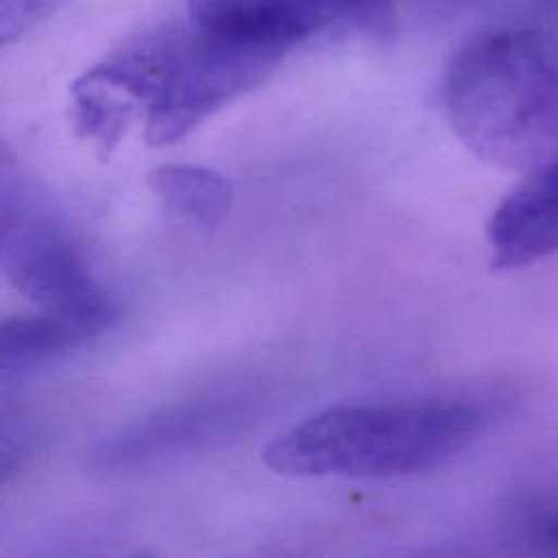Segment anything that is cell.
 Segmentation results:
<instances>
[{
    "label": "cell",
    "mask_w": 558,
    "mask_h": 558,
    "mask_svg": "<svg viewBox=\"0 0 558 558\" xmlns=\"http://www.w3.org/2000/svg\"><path fill=\"white\" fill-rule=\"evenodd\" d=\"M495 397L336 405L277 434L264 464L288 477L388 480L436 469L497 414Z\"/></svg>",
    "instance_id": "1"
},
{
    "label": "cell",
    "mask_w": 558,
    "mask_h": 558,
    "mask_svg": "<svg viewBox=\"0 0 558 558\" xmlns=\"http://www.w3.org/2000/svg\"><path fill=\"white\" fill-rule=\"evenodd\" d=\"M447 118L480 159L527 172L558 157V41L527 26L471 37L442 81Z\"/></svg>",
    "instance_id": "2"
},
{
    "label": "cell",
    "mask_w": 558,
    "mask_h": 558,
    "mask_svg": "<svg viewBox=\"0 0 558 558\" xmlns=\"http://www.w3.org/2000/svg\"><path fill=\"white\" fill-rule=\"evenodd\" d=\"M288 50L194 22L146 28L83 76L146 120L153 146L170 144L262 83Z\"/></svg>",
    "instance_id": "3"
},
{
    "label": "cell",
    "mask_w": 558,
    "mask_h": 558,
    "mask_svg": "<svg viewBox=\"0 0 558 558\" xmlns=\"http://www.w3.org/2000/svg\"><path fill=\"white\" fill-rule=\"evenodd\" d=\"M0 259L9 283L39 310L116 320V305L94 281L78 248L54 216L20 181L2 179Z\"/></svg>",
    "instance_id": "4"
},
{
    "label": "cell",
    "mask_w": 558,
    "mask_h": 558,
    "mask_svg": "<svg viewBox=\"0 0 558 558\" xmlns=\"http://www.w3.org/2000/svg\"><path fill=\"white\" fill-rule=\"evenodd\" d=\"M388 0H185L187 15L214 31L292 50L338 26L368 24Z\"/></svg>",
    "instance_id": "5"
},
{
    "label": "cell",
    "mask_w": 558,
    "mask_h": 558,
    "mask_svg": "<svg viewBox=\"0 0 558 558\" xmlns=\"http://www.w3.org/2000/svg\"><path fill=\"white\" fill-rule=\"evenodd\" d=\"M486 240L497 270H517L558 251V157L527 172L497 203Z\"/></svg>",
    "instance_id": "6"
},
{
    "label": "cell",
    "mask_w": 558,
    "mask_h": 558,
    "mask_svg": "<svg viewBox=\"0 0 558 558\" xmlns=\"http://www.w3.org/2000/svg\"><path fill=\"white\" fill-rule=\"evenodd\" d=\"M231 416L233 405L225 399L190 401L168 408L109 440L96 453V460L102 469H129L172 456L220 432L225 423L233 421Z\"/></svg>",
    "instance_id": "7"
},
{
    "label": "cell",
    "mask_w": 558,
    "mask_h": 558,
    "mask_svg": "<svg viewBox=\"0 0 558 558\" xmlns=\"http://www.w3.org/2000/svg\"><path fill=\"white\" fill-rule=\"evenodd\" d=\"M109 327L111 325L96 318L48 310H39L31 316L7 318L0 327L2 377L22 373L68 353Z\"/></svg>",
    "instance_id": "8"
},
{
    "label": "cell",
    "mask_w": 558,
    "mask_h": 558,
    "mask_svg": "<svg viewBox=\"0 0 558 558\" xmlns=\"http://www.w3.org/2000/svg\"><path fill=\"white\" fill-rule=\"evenodd\" d=\"M148 183L170 211L203 229L218 227L233 203L231 183L203 166H159L148 174Z\"/></svg>",
    "instance_id": "9"
},
{
    "label": "cell",
    "mask_w": 558,
    "mask_h": 558,
    "mask_svg": "<svg viewBox=\"0 0 558 558\" xmlns=\"http://www.w3.org/2000/svg\"><path fill=\"white\" fill-rule=\"evenodd\" d=\"M508 527L527 551L558 556V480L521 490L510 506Z\"/></svg>",
    "instance_id": "10"
},
{
    "label": "cell",
    "mask_w": 558,
    "mask_h": 558,
    "mask_svg": "<svg viewBox=\"0 0 558 558\" xmlns=\"http://www.w3.org/2000/svg\"><path fill=\"white\" fill-rule=\"evenodd\" d=\"M68 0H0V41L7 46L48 15H52Z\"/></svg>",
    "instance_id": "11"
}]
</instances>
